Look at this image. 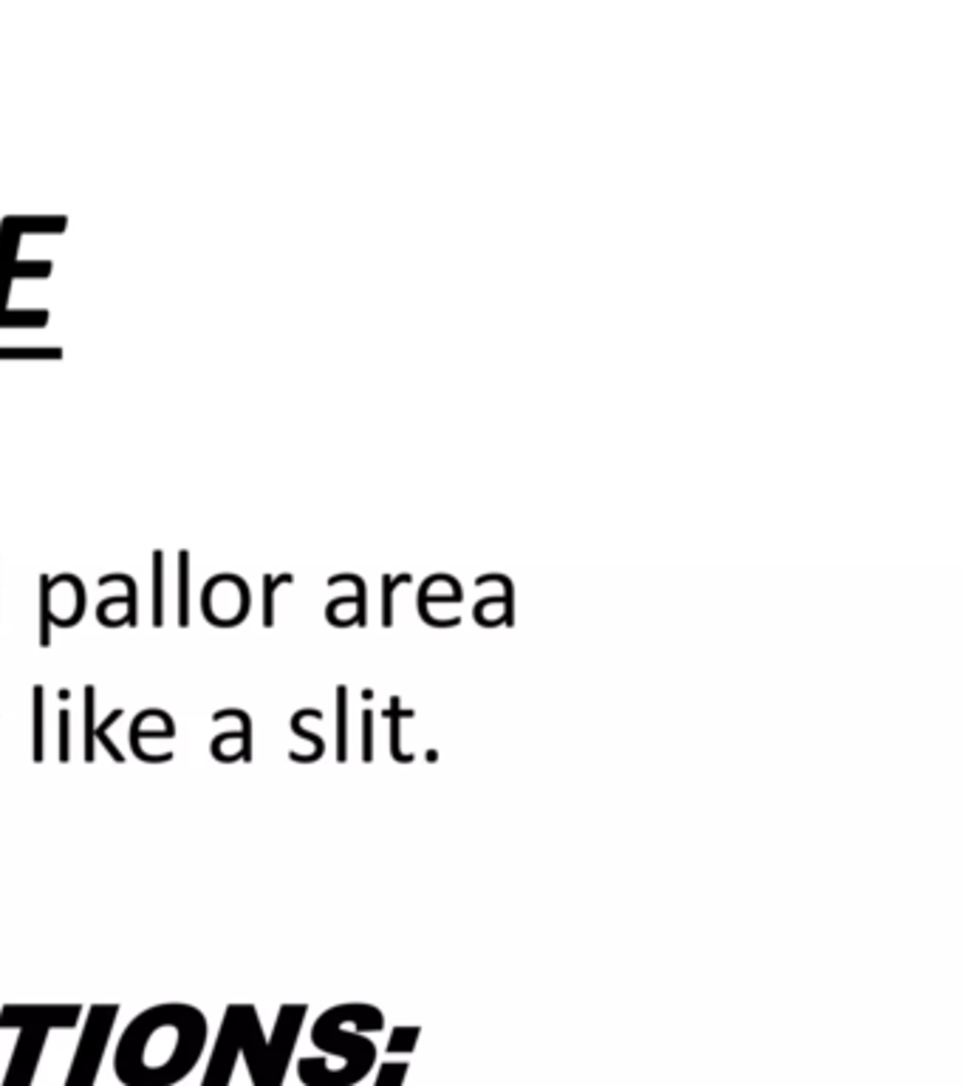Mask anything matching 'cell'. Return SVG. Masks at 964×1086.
<instances>
[{
    "label": "cell",
    "mask_w": 964,
    "mask_h": 1086,
    "mask_svg": "<svg viewBox=\"0 0 964 1086\" xmlns=\"http://www.w3.org/2000/svg\"><path fill=\"white\" fill-rule=\"evenodd\" d=\"M116 1018H120V1004H94L89 1007V1013H82L80 1042H76L63 1086H96Z\"/></svg>",
    "instance_id": "5"
},
{
    "label": "cell",
    "mask_w": 964,
    "mask_h": 1086,
    "mask_svg": "<svg viewBox=\"0 0 964 1086\" xmlns=\"http://www.w3.org/2000/svg\"><path fill=\"white\" fill-rule=\"evenodd\" d=\"M94 727H96V688L94 685H85V747H82L85 765H94V756H96Z\"/></svg>",
    "instance_id": "8"
},
{
    "label": "cell",
    "mask_w": 964,
    "mask_h": 1086,
    "mask_svg": "<svg viewBox=\"0 0 964 1086\" xmlns=\"http://www.w3.org/2000/svg\"><path fill=\"white\" fill-rule=\"evenodd\" d=\"M348 690L346 685L337 688V758L346 761L348 758Z\"/></svg>",
    "instance_id": "9"
},
{
    "label": "cell",
    "mask_w": 964,
    "mask_h": 1086,
    "mask_svg": "<svg viewBox=\"0 0 964 1086\" xmlns=\"http://www.w3.org/2000/svg\"><path fill=\"white\" fill-rule=\"evenodd\" d=\"M357 1024L360 1029H382L384 1018L371 1004H337L331 1011L322 1013L311 1027V1044L322 1053L340 1055L342 1067L337 1073L326 1075L317 1086H353L360 1084L371 1073L377 1062V1047L366 1036L346 1033V1024Z\"/></svg>",
    "instance_id": "4"
},
{
    "label": "cell",
    "mask_w": 964,
    "mask_h": 1086,
    "mask_svg": "<svg viewBox=\"0 0 964 1086\" xmlns=\"http://www.w3.org/2000/svg\"><path fill=\"white\" fill-rule=\"evenodd\" d=\"M40 586H43V597H40V645H49L51 643V634H49V623H51V608H49V597H51V581L49 577H43L40 581Z\"/></svg>",
    "instance_id": "13"
},
{
    "label": "cell",
    "mask_w": 964,
    "mask_h": 1086,
    "mask_svg": "<svg viewBox=\"0 0 964 1086\" xmlns=\"http://www.w3.org/2000/svg\"><path fill=\"white\" fill-rule=\"evenodd\" d=\"M82 1004H3L0 1029H18V1042L0 1086H34L49 1033L74 1029L82 1022Z\"/></svg>",
    "instance_id": "3"
},
{
    "label": "cell",
    "mask_w": 964,
    "mask_h": 1086,
    "mask_svg": "<svg viewBox=\"0 0 964 1086\" xmlns=\"http://www.w3.org/2000/svg\"><path fill=\"white\" fill-rule=\"evenodd\" d=\"M207 1042L209 1024L198 1007L153 1004L122 1029L114 1075L122 1086H176L202 1064Z\"/></svg>",
    "instance_id": "1"
},
{
    "label": "cell",
    "mask_w": 964,
    "mask_h": 1086,
    "mask_svg": "<svg viewBox=\"0 0 964 1086\" xmlns=\"http://www.w3.org/2000/svg\"><path fill=\"white\" fill-rule=\"evenodd\" d=\"M362 741H366V747H362V758H366V761H371L373 758V714L371 710H366V714H362Z\"/></svg>",
    "instance_id": "19"
},
{
    "label": "cell",
    "mask_w": 964,
    "mask_h": 1086,
    "mask_svg": "<svg viewBox=\"0 0 964 1086\" xmlns=\"http://www.w3.org/2000/svg\"><path fill=\"white\" fill-rule=\"evenodd\" d=\"M145 736L147 739H158V736H162V739H173V736H176V727H156V730H145V716L140 714L136 719H133L131 732H127L131 752L140 758V761H145V765H162V761H171L173 752H164V756H151V752L142 747V739H145Z\"/></svg>",
    "instance_id": "6"
},
{
    "label": "cell",
    "mask_w": 964,
    "mask_h": 1086,
    "mask_svg": "<svg viewBox=\"0 0 964 1086\" xmlns=\"http://www.w3.org/2000/svg\"><path fill=\"white\" fill-rule=\"evenodd\" d=\"M404 1073H408V1064H382L377 1075V1086H402Z\"/></svg>",
    "instance_id": "15"
},
{
    "label": "cell",
    "mask_w": 964,
    "mask_h": 1086,
    "mask_svg": "<svg viewBox=\"0 0 964 1086\" xmlns=\"http://www.w3.org/2000/svg\"><path fill=\"white\" fill-rule=\"evenodd\" d=\"M178 561H182V563H178V566H182V568H178V575H182V592H178V623H182V626H187V623H189V601H187V586H189V566H187V563H189V555H187V552H182V557H178Z\"/></svg>",
    "instance_id": "12"
},
{
    "label": "cell",
    "mask_w": 964,
    "mask_h": 1086,
    "mask_svg": "<svg viewBox=\"0 0 964 1086\" xmlns=\"http://www.w3.org/2000/svg\"><path fill=\"white\" fill-rule=\"evenodd\" d=\"M280 583H291V577H289V575H284V577H278V581H271V577H264V586H266L264 626H266V628H269L271 623H275V612H271V594H275V586H280Z\"/></svg>",
    "instance_id": "18"
},
{
    "label": "cell",
    "mask_w": 964,
    "mask_h": 1086,
    "mask_svg": "<svg viewBox=\"0 0 964 1086\" xmlns=\"http://www.w3.org/2000/svg\"><path fill=\"white\" fill-rule=\"evenodd\" d=\"M32 758L40 765L45 758V688H32Z\"/></svg>",
    "instance_id": "7"
},
{
    "label": "cell",
    "mask_w": 964,
    "mask_h": 1086,
    "mask_svg": "<svg viewBox=\"0 0 964 1086\" xmlns=\"http://www.w3.org/2000/svg\"><path fill=\"white\" fill-rule=\"evenodd\" d=\"M120 719H122V708H116V710H111V714H107V719L102 721V725L94 727V741H100V745L105 747L107 756L114 758L116 765H122V761H125V756H122V750L114 745V741L107 739V730H111V727H114Z\"/></svg>",
    "instance_id": "11"
},
{
    "label": "cell",
    "mask_w": 964,
    "mask_h": 1086,
    "mask_svg": "<svg viewBox=\"0 0 964 1086\" xmlns=\"http://www.w3.org/2000/svg\"><path fill=\"white\" fill-rule=\"evenodd\" d=\"M417 1036H419L417 1027H397L393 1029L388 1049H391V1053H397V1049H402V1053H410V1049H413V1044H417Z\"/></svg>",
    "instance_id": "14"
},
{
    "label": "cell",
    "mask_w": 964,
    "mask_h": 1086,
    "mask_svg": "<svg viewBox=\"0 0 964 1086\" xmlns=\"http://www.w3.org/2000/svg\"><path fill=\"white\" fill-rule=\"evenodd\" d=\"M302 714H306V708L302 710H297L295 716H291V732H297V736H302V739H309L311 745H315V752L311 756H297V752H291V761H300V765H311V761H317V758L326 752V745H322V739L320 736H315V732H309L306 727H302Z\"/></svg>",
    "instance_id": "10"
},
{
    "label": "cell",
    "mask_w": 964,
    "mask_h": 1086,
    "mask_svg": "<svg viewBox=\"0 0 964 1086\" xmlns=\"http://www.w3.org/2000/svg\"><path fill=\"white\" fill-rule=\"evenodd\" d=\"M306 1013H309L306 1004H284L271 1036H266L255 1004H229L215 1033L202 1086L233 1084L238 1055H244L253 1086H284Z\"/></svg>",
    "instance_id": "2"
},
{
    "label": "cell",
    "mask_w": 964,
    "mask_h": 1086,
    "mask_svg": "<svg viewBox=\"0 0 964 1086\" xmlns=\"http://www.w3.org/2000/svg\"><path fill=\"white\" fill-rule=\"evenodd\" d=\"M69 732H71V714L63 708L60 710V765H69L71 761Z\"/></svg>",
    "instance_id": "16"
},
{
    "label": "cell",
    "mask_w": 964,
    "mask_h": 1086,
    "mask_svg": "<svg viewBox=\"0 0 964 1086\" xmlns=\"http://www.w3.org/2000/svg\"><path fill=\"white\" fill-rule=\"evenodd\" d=\"M153 626H162V552H156V575H153Z\"/></svg>",
    "instance_id": "17"
}]
</instances>
